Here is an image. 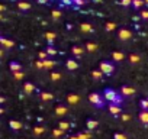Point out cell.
Returning a JSON list of instances; mask_svg holds the SVG:
<instances>
[{
    "label": "cell",
    "mask_w": 148,
    "mask_h": 139,
    "mask_svg": "<svg viewBox=\"0 0 148 139\" xmlns=\"http://www.w3.org/2000/svg\"><path fill=\"white\" fill-rule=\"evenodd\" d=\"M73 3L77 5V6H83V5L86 3V0H73Z\"/></svg>",
    "instance_id": "cell-40"
},
{
    "label": "cell",
    "mask_w": 148,
    "mask_h": 139,
    "mask_svg": "<svg viewBox=\"0 0 148 139\" xmlns=\"http://www.w3.org/2000/svg\"><path fill=\"white\" fill-rule=\"evenodd\" d=\"M42 61H44V68H47V70H52L54 65H55V61H52L51 58H47V59H42Z\"/></svg>",
    "instance_id": "cell-19"
},
{
    "label": "cell",
    "mask_w": 148,
    "mask_h": 139,
    "mask_svg": "<svg viewBox=\"0 0 148 139\" xmlns=\"http://www.w3.org/2000/svg\"><path fill=\"white\" fill-rule=\"evenodd\" d=\"M67 112H68V109H67V106H64V104H58V106L55 107V113H57L58 116H65Z\"/></svg>",
    "instance_id": "cell-17"
},
{
    "label": "cell",
    "mask_w": 148,
    "mask_h": 139,
    "mask_svg": "<svg viewBox=\"0 0 148 139\" xmlns=\"http://www.w3.org/2000/svg\"><path fill=\"white\" fill-rule=\"evenodd\" d=\"M112 58H113V61L121 62V61H123L125 54H123V52H121V51H113V52H112Z\"/></svg>",
    "instance_id": "cell-16"
},
{
    "label": "cell",
    "mask_w": 148,
    "mask_h": 139,
    "mask_svg": "<svg viewBox=\"0 0 148 139\" xmlns=\"http://www.w3.org/2000/svg\"><path fill=\"white\" fill-rule=\"evenodd\" d=\"M121 119H122L123 122H128V120L131 119V116H129V114H121Z\"/></svg>",
    "instance_id": "cell-43"
},
{
    "label": "cell",
    "mask_w": 148,
    "mask_h": 139,
    "mask_svg": "<svg viewBox=\"0 0 148 139\" xmlns=\"http://www.w3.org/2000/svg\"><path fill=\"white\" fill-rule=\"evenodd\" d=\"M103 97H105V100L109 103V104H121L122 103V96H121V93H116L113 89H105L103 90Z\"/></svg>",
    "instance_id": "cell-1"
},
{
    "label": "cell",
    "mask_w": 148,
    "mask_h": 139,
    "mask_svg": "<svg viewBox=\"0 0 148 139\" xmlns=\"http://www.w3.org/2000/svg\"><path fill=\"white\" fill-rule=\"evenodd\" d=\"M144 3H145L144 0H132V6H134L135 9H139V7H141Z\"/></svg>",
    "instance_id": "cell-32"
},
{
    "label": "cell",
    "mask_w": 148,
    "mask_h": 139,
    "mask_svg": "<svg viewBox=\"0 0 148 139\" xmlns=\"http://www.w3.org/2000/svg\"><path fill=\"white\" fill-rule=\"evenodd\" d=\"M113 139H128V138H126V135H123V133H121V132H116V133L113 135Z\"/></svg>",
    "instance_id": "cell-35"
},
{
    "label": "cell",
    "mask_w": 148,
    "mask_h": 139,
    "mask_svg": "<svg viewBox=\"0 0 148 139\" xmlns=\"http://www.w3.org/2000/svg\"><path fill=\"white\" fill-rule=\"evenodd\" d=\"M58 127H60V129H62V130H67V129H70V123H68V122H65V120H62V122H60V123H58Z\"/></svg>",
    "instance_id": "cell-31"
},
{
    "label": "cell",
    "mask_w": 148,
    "mask_h": 139,
    "mask_svg": "<svg viewBox=\"0 0 148 139\" xmlns=\"http://www.w3.org/2000/svg\"><path fill=\"white\" fill-rule=\"evenodd\" d=\"M0 10L5 12V10H6V6H5V5H2V6H0Z\"/></svg>",
    "instance_id": "cell-45"
},
{
    "label": "cell",
    "mask_w": 148,
    "mask_h": 139,
    "mask_svg": "<svg viewBox=\"0 0 148 139\" xmlns=\"http://www.w3.org/2000/svg\"><path fill=\"white\" fill-rule=\"evenodd\" d=\"M44 36H45V39L49 42V45H51V44H52V41L55 39V33H54V32H47Z\"/></svg>",
    "instance_id": "cell-26"
},
{
    "label": "cell",
    "mask_w": 148,
    "mask_h": 139,
    "mask_svg": "<svg viewBox=\"0 0 148 139\" xmlns=\"http://www.w3.org/2000/svg\"><path fill=\"white\" fill-rule=\"evenodd\" d=\"M141 18H142V19H148V10H147V9L141 12Z\"/></svg>",
    "instance_id": "cell-42"
},
{
    "label": "cell",
    "mask_w": 148,
    "mask_h": 139,
    "mask_svg": "<svg viewBox=\"0 0 148 139\" xmlns=\"http://www.w3.org/2000/svg\"><path fill=\"white\" fill-rule=\"evenodd\" d=\"M51 15H52V19H55V20L61 18V12H60V10H57V9H54Z\"/></svg>",
    "instance_id": "cell-34"
},
{
    "label": "cell",
    "mask_w": 148,
    "mask_h": 139,
    "mask_svg": "<svg viewBox=\"0 0 148 139\" xmlns=\"http://www.w3.org/2000/svg\"><path fill=\"white\" fill-rule=\"evenodd\" d=\"M105 29H106L108 32H112V31L116 29V23H115V22H108L106 26H105Z\"/></svg>",
    "instance_id": "cell-27"
},
{
    "label": "cell",
    "mask_w": 148,
    "mask_h": 139,
    "mask_svg": "<svg viewBox=\"0 0 148 139\" xmlns=\"http://www.w3.org/2000/svg\"><path fill=\"white\" fill-rule=\"evenodd\" d=\"M52 135H54L55 138H60V136L64 135V130L60 129V127H55V129H52Z\"/></svg>",
    "instance_id": "cell-29"
},
{
    "label": "cell",
    "mask_w": 148,
    "mask_h": 139,
    "mask_svg": "<svg viewBox=\"0 0 148 139\" xmlns=\"http://www.w3.org/2000/svg\"><path fill=\"white\" fill-rule=\"evenodd\" d=\"M100 70H102V73H103L105 76H110V74L113 73L115 67H113V64L109 62V61H102V62H100Z\"/></svg>",
    "instance_id": "cell-3"
},
{
    "label": "cell",
    "mask_w": 148,
    "mask_h": 139,
    "mask_svg": "<svg viewBox=\"0 0 148 139\" xmlns=\"http://www.w3.org/2000/svg\"><path fill=\"white\" fill-rule=\"evenodd\" d=\"M138 119H139L141 123L148 125V110H141L139 114H138Z\"/></svg>",
    "instance_id": "cell-13"
},
{
    "label": "cell",
    "mask_w": 148,
    "mask_h": 139,
    "mask_svg": "<svg viewBox=\"0 0 148 139\" xmlns=\"http://www.w3.org/2000/svg\"><path fill=\"white\" fill-rule=\"evenodd\" d=\"M71 52H73V55L76 57V58H82V55H83L84 49H83L82 46H79V45H74V46H73V49H71Z\"/></svg>",
    "instance_id": "cell-12"
},
{
    "label": "cell",
    "mask_w": 148,
    "mask_h": 139,
    "mask_svg": "<svg viewBox=\"0 0 148 139\" xmlns=\"http://www.w3.org/2000/svg\"><path fill=\"white\" fill-rule=\"evenodd\" d=\"M89 102H90L95 107H97V109H100V107L105 106V97H103V94H100V93H90V94H89Z\"/></svg>",
    "instance_id": "cell-2"
},
{
    "label": "cell",
    "mask_w": 148,
    "mask_h": 139,
    "mask_svg": "<svg viewBox=\"0 0 148 139\" xmlns=\"http://www.w3.org/2000/svg\"><path fill=\"white\" fill-rule=\"evenodd\" d=\"M60 78H61V74L60 73H57V71H52L51 73V80L52 81H58Z\"/></svg>",
    "instance_id": "cell-33"
},
{
    "label": "cell",
    "mask_w": 148,
    "mask_h": 139,
    "mask_svg": "<svg viewBox=\"0 0 148 139\" xmlns=\"http://www.w3.org/2000/svg\"><path fill=\"white\" fill-rule=\"evenodd\" d=\"M70 139H79V138H77V136H71Z\"/></svg>",
    "instance_id": "cell-47"
},
{
    "label": "cell",
    "mask_w": 148,
    "mask_h": 139,
    "mask_svg": "<svg viewBox=\"0 0 148 139\" xmlns=\"http://www.w3.org/2000/svg\"><path fill=\"white\" fill-rule=\"evenodd\" d=\"M65 67L70 70V71H76V70L79 68V62L74 59V58H68V59L65 61Z\"/></svg>",
    "instance_id": "cell-4"
},
{
    "label": "cell",
    "mask_w": 148,
    "mask_h": 139,
    "mask_svg": "<svg viewBox=\"0 0 148 139\" xmlns=\"http://www.w3.org/2000/svg\"><path fill=\"white\" fill-rule=\"evenodd\" d=\"M77 138H79V139H89V135H87V133H82V132H80V133H77Z\"/></svg>",
    "instance_id": "cell-41"
},
{
    "label": "cell",
    "mask_w": 148,
    "mask_h": 139,
    "mask_svg": "<svg viewBox=\"0 0 148 139\" xmlns=\"http://www.w3.org/2000/svg\"><path fill=\"white\" fill-rule=\"evenodd\" d=\"M13 76H15L16 80H22L25 74H23V71H18V73H13Z\"/></svg>",
    "instance_id": "cell-37"
},
{
    "label": "cell",
    "mask_w": 148,
    "mask_h": 139,
    "mask_svg": "<svg viewBox=\"0 0 148 139\" xmlns=\"http://www.w3.org/2000/svg\"><path fill=\"white\" fill-rule=\"evenodd\" d=\"M131 35H132L131 31H129V29H125V28H123V29H119V32H118V38H119L121 41H128V39L131 38Z\"/></svg>",
    "instance_id": "cell-5"
},
{
    "label": "cell",
    "mask_w": 148,
    "mask_h": 139,
    "mask_svg": "<svg viewBox=\"0 0 148 139\" xmlns=\"http://www.w3.org/2000/svg\"><path fill=\"white\" fill-rule=\"evenodd\" d=\"M109 113L112 116H121L122 114V110H121V106L119 104H109Z\"/></svg>",
    "instance_id": "cell-7"
},
{
    "label": "cell",
    "mask_w": 148,
    "mask_h": 139,
    "mask_svg": "<svg viewBox=\"0 0 148 139\" xmlns=\"http://www.w3.org/2000/svg\"><path fill=\"white\" fill-rule=\"evenodd\" d=\"M95 2H100V0H95Z\"/></svg>",
    "instance_id": "cell-49"
},
{
    "label": "cell",
    "mask_w": 148,
    "mask_h": 139,
    "mask_svg": "<svg viewBox=\"0 0 148 139\" xmlns=\"http://www.w3.org/2000/svg\"><path fill=\"white\" fill-rule=\"evenodd\" d=\"M38 57H39V59H47V58H49V55L47 54V51H41V52L38 54Z\"/></svg>",
    "instance_id": "cell-36"
},
{
    "label": "cell",
    "mask_w": 148,
    "mask_h": 139,
    "mask_svg": "<svg viewBox=\"0 0 148 139\" xmlns=\"http://www.w3.org/2000/svg\"><path fill=\"white\" fill-rule=\"evenodd\" d=\"M128 59H129V62H131V64H138V62L141 61V57H139L138 54H129Z\"/></svg>",
    "instance_id": "cell-20"
},
{
    "label": "cell",
    "mask_w": 148,
    "mask_h": 139,
    "mask_svg": "<svg viewBox=\"0 0 148 139\" xmlns=\"http://www.w3.org/2000/svg\"><path fill=\"white\" fill-rule=\"evenodd\" d=\"M9 68H10V71L12 73H18V71H22V65L18 62V61H12L9 64Z\"/></svg>",
    "instance_id": "cell-14"
},
{
    "label": "cell",
    "mask_w": 148,
    "mask_h": 139,
    "mask_svg": "<svg viewBox=\"0 0 148 139\" xmlns=\"http://www.w3.org/2000/svg\"><path fill=\"white\" fill-rule=\"evenodd\" d=\"M139 107H141V110H148V99L139 100Z\"/></svg>",
    "instance_id": "cell-28"
},
{
    "label": "cell",
    "mask_w": 148,
    "mask_h": 139,
    "mask_svg": "<svg viewBox=\"0 0 148 139\" xmlns=\"http://www.w3.org/2000/svg\"><path fill=\"white\" fill-rule=\"evenodd\" d=\"M38 2H39V3H47L48 0H38Z\"/></svg>",
    "instance_id": "cell-46"
},
{
    "label": "cell",
    "mask_w": 148,
    "mask_h": 139,
    "mask_svg": "<svg viewBox=\"0 0 148 139\" xmlns=\"http://www.w3.org/2000/svg\"><path fill=\"white\" fill-rule=\"evenodd\" d=\"M119 3L122 6H129V5H132V0H119Z\"/></svg>",
    "instance_id": "cell-38"
},
{
    "label": "cell",
    "mask_w": 148,
    "mask_h": 139,
    "mask_svg": "<svg viewBox=\"0 0 148 139\" xmlns=\"http://www.w3.org/2000/svg\"><path fill=\"white\" fill-rule=\"evenodd\" d=\"M102 76H103V73H102L100 68H99V70H93V71H92V77H93L95 80H100Z\"/></svg>",
    "instance_id": "cell-23"
},
{
    "label": "cell",
    "mask_w": 148,
    "mask_h": 139,
    "mask_svg": "<svg viewBox=\"0 0 148 139\" xmlns=\"http://www.w3.org/2000/svg\"><path fill=\"white\" fill-rule=\"evenodd\" d=\"M86 49L89 52H96L97 51V44L96 42H87L86 44Z\"/></svg>",
    "instance_id": "cell-22"
},
{
    "label": "cell",
    "mask_w": 148,
    "mask_h": 139,
    "mask_svg": "<svg viewBox=\"0 0 148 139\" xmlns=\"http://www.w3.org/2000/svg\"><path fill=\"white\" fill-rule=\"evenodd\" d=\"M80 31L82 32H84V33H90V32H93V26L89 23V22H83V23H80Z\"/></svg>",
    "instance_id": "cell-11"
},
{
    "label": "cell",
    "mask_w": 148,
    "mask_h": 139,
    "mask_svg": "<svg viewBox=\"0 0 148 139\" xmlns=\"http://www.w3.org/2000/svg\"><path fill=\"white\" fill-rule=\"evenodd\" d=\"M97 120H95V119H87V122H86V127L89 129V130H93V129H96L97 127Z\"/></svg>",
    "instance_id": "cell-18"
},
{
    "label": "cell",
    "mask_w": 148,
    "mask_h": 139,
    "mask_svg": "<svg viewBox=\"0 0 148 139\" xmlns=\"http://www.w3.org/2000/svg\"><path fill=\"white\" fill-rule=\"evenodd\" d=\"M9 126H10V129H12V130H21V129L23 127L22 122H19V120H15V119L9 120Z\"/></svg>",
    "instance_id": "cell-10"
},
{
    "label": "cell",
    "mask_w": 148,
    "mask_h": 139,
    "mask_svg": "<svg viewBox=\"0 0 148 139\" xmlns=\"http://www.w3.org/2000/svg\"><path fill=\"white\" fill-rule=\"evenodd\" d=\"M32 132H34L35 136H39V135H42V133L45 132V127H44V126H35Z\"/></svg>",
    "instance_id": "cell-25"
},
{
    "label": "cell",
    "mask_w": 148,
    "mask_h": 139,
    "mask_svg": "<svg viewBox=\"0 0 148 139\" xmlns=\"http://www.w3.org/2000/svg\"><path fill=\"white\" fill-rule=\"evenodd\" d=\"M0 44H2L3 48H8V49H10V48L15 46V42L12 39H8L6 36H0Z\"/></svg>",
    "instance_id": "cell-6"
},
{
    "label": "cell",
    "mask_w": 148,
    "mask_h": 139,
    "mask_svg": "<svg viewBox=\"0 0 148 139\" xmlns=\"http://www.w3.org/2000/svg\"><path fill=\"white\" fill-rule=\"evenodd\" d=\"M34 91H35V84L31 83V81H26L23 84V93L25 94H32Z\"/></svg>",
    "instance_id": "cell-9"
},
{
    "label": "cell",
    "mask_w": 148,
    "mask_h": 139,
    "mask_svg": "<svg viewBox=\"0 0 148 139\" xmlns=\"http://www.w3.org/2000/svg\"><path fill=\"white\" fill-rule=\"evenodd\" d=\"M47 54H48L49 57H54V55L57 54V49H55L52 45H49V46H47Z\"/></svg>",
    "instance_id": "cell-30"
},
{
    "label": "cell",
    "mask_w": 148,
    "mask_h": 139,
    "mask_svg": "<svg viewBox=\"0 0 148 139\" xmlns=\"http://www.w3.org/2000/svg\"><path fill=\"white\" fill-rule=\"evenodd\" d=\"M121 94H123V96H134L135 94V89L134 87H131V86H122L121 87Z\"/></svg>",
    "instance_id": "cell-8"
},
{
    "label": "cell",
    "mask_w": 148,
    "mask_h": 139,
    "mask_svg": "<svg viewBox=\"0 0 148 139\" xmlns=\"http://www.w3.org/2000/svg\"><path fill=\"white\" fill-rule=\"evenodd\" d=\"M18 7L25 12V10H29V9H31V5H29L28 2H19V3H18Z\"/></svg>",
    "instance_id": "cell-24"
},
{
    "label": "cell",
    "mask_w": 148,
    "mask_h": 139,
    "mask_svg": "<svg viewBox=\"0 0 148 139\" xmlns=\"http://www.w3.org/2000/svg\"><path fill=\"white\" fill-rule=\"evenodd\" d=\"M79 100H80V97L77 96V94H74V93H70L68 96H67V102L70 103V104H77L79 103Z\"/></svg>",
    "instance_id": "cell-15"
},
{
    "label": "cell",
    "mask_w": 148,
    "mask_h": 139,
    "mask_svg": "<svg viewBox=\"0 0 148 139\" xmlns=\"http://www.w3.org/2000/svg\"><path fill=\"white\" fill-rule=\"evenodd\" d=\"M41 99H42L44 102H51V100L54 99V94H52V93H48V91H42V93H41Z\"/></svg>",
    "instance_id": "cell-21"
},
{
    "label": "cell",
    "mask_w": 148,
    "mask_h": 139,
    "mask_svg": "<svg viewBox=\"0 0 148 139\" xmlns=\"http://www.w3.org/2000/svg\"><path fill=\"white\" fill-rule=\"evenodd\" d=\"M144 2H145V3H147V5H148V0H144Z\"/></svg>",
    "instance_id": "cell-48"
},
{
    "label": "cell",
    "mask_w": 148,
    "mask_h": 139,
    "mask_svg": "<svg viewBox=\"0 0 148 139\" xmlns=\"http://www.w3.org/2000/svg\"><path fill=\"white\" fill-rule=\"evenodd\" d=\"M61 2H62L64 5H71V3H73V0H61Z\"/></svg>",
    "instance_id": "cell-44"
},
{
    "label": "cell",
    "mask_w": 148,
    "mask_h": 139,
    "mask_svg": "<svg viewBox=\"0 0 148 139\" xmlns=\"http://www.w3.org/2000/svg\"><path fill=\"white\" fill-rule=\"evenodd\" d=\"M35 67H36V68H39V70H42V68H44V61H42V59L36 61V62H35Z\"/></svg>",
    "instance_id": "cell-39"
}]
</instances>
